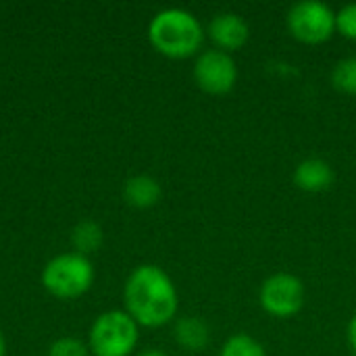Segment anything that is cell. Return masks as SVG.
<instances>
[{"mask_svg":"<svg viewBox=\"0 0 356 356\" xmlns=\"http://www.w3.org/2000/svg\"><path fill=\"white\" fill-rule=\"evenodd\" d=\"M125 313L142 327H163L177 315L179 298L173 280L156 265L131 271L123 290Z\"/></svg>","mask_w":356,"mask_h":356,"instance_id":"1","label":"cell"},{"mask_svg":"<svg viewBox=\"0 0 356 356\" xmlns=\"http://www.w3.org/2000/svg\"><path fill=\"white\" fill-rule=\"evenodd\" d=\"M148 40L167 58H190L204 44V27L186 8H165L148 25Z\"/></svg>","mask_w":356,"mask_h":356,"instance_id":"2","label":"cell"},{"mask_svg":"<svg viewBox=\"0 0 356 356\" xmlns=\"http://www.w3.org/2000/svg\"><path fill=\"white\" fill-rule=\"evenodd\" d=\"M42 284L56 298H79L94 284V265L79 252L58 254L44 267Z\"/></svg>","mask_w":356,"mask_h":356,"instance_id":"3","label":"cell"},{"mask_svg":"<svg viewBox=\"0 0 356 356\" xmlns=\"http://www.w3.org/2000/svg\"><path fill=\"white\" fill-rule=\"evenodd\" d=\"M138 336V323L125 311H106L92 323L90 350L94 356H129Z\"/></svg>","mask_w":356,"mask_h":356,"instance_id":"4","label":"cell"},{"mask_svg":"<svg viewBox=\"0 0 356 356\" xmlns=\"http://www.w3.org/2000/svg\"><path fill=\"white\" fill-rule=\"evenodd\" d=\"M290 35L302 44L317 46L336 33V13L330 4L319 0H300L290 6L286 15Z\"/></svg>","mask_w":356,"mask_h":356,"instance_id":"5","label":"cell"},{"mask_svg":"<svg viewBox=\"0 0 356 356\" xmlns=\"http://www.w3.org/2000/svg\"><path fill=\"white\" fill-rule=\"evenodd\" d=\"M307 290L298 275L294 273H273L259 290V302L263 311L275 319H290L298 315L305 307Z\"/></svg>","mask_w":356,"mask_h":356,"instance_id":"6","label":"cell"},{"mask_svg":"<svg viewBox=\"0 0 356 356\" xmlns=\"http://www.w3.org/2000/svg\"><path fill=\"white\" fill-rule=\"evenodd\" d=\"M192 73L196 86L211 96L229 94L238 83V65L234 56L217 48L202 50L194 63Z\"/></svg>","mask_w":356,"mask_h":356,"instance_id":"7","label":"cell"},{"mask_svg":"<svg viewBox=\"0 0 356 356\" xmlns=\"http://www.w3.org/2000/svg\"><path fill=\"white\" fill-rule=\"evenodd\" d=\"M209 38L215 44L217 50L223 52H234L240 50L248 38H250V27L246 23V19L238 13L225 10V13H217L211 23H209Z\"/></svg>","mask_w":356,"mask_h":356,"instance_id":"8","label":"cell"},{"mask_svg":"<svg viewBox=\"0 0 356 356\" xmlns=\"http://www.w3.org/2000/svg\"><path fill=\"white\" fill-rule=\"evenodd\" d=\"M334 179H336V173H334L332 165L317 156L300 161L294 169L296 188L302 192H309V194H319V192L330 190Z\"/></svg>","mask_w":356,"mask_h":356,"instance_id":"9","label":"cell"},{"mask_svg":"<svg viewBox=\"0 0 356 356\" xmlns=\"http://www.w3.org/2000/svg\"><path fill=\"white\" fill-rule=\"evenodd\" d=\"M175 342L188 353H200L211 344V327L200 317H181L173 327Z\"/></svg>","mask_w":356,"mask_h":356,"instance_id":"10","label":"cell"},{"mask_svg":"<svg viewBox=\"0 0 356 356\" xmlns=\"http://www.w3.org/2000/svg\"><path fill=\"white\" fill-rule=\"evenodd\" d=\"M163 196L161 184L150 175H136L127 179L123 188V198L134 209H152Z\"/></svg>","mask_w":356,"mask_h":356,"instance_id":"11","label":"cell"},{"mask_svg":"<svg viewBox=\"0 0 356 356\" xmlns=\"http://www.w3.org/2000/svg\"><path fill=\"white\" fill-rule=\"evenodd\" d=\"M71 240H73L75 250L86 257L88 252H94V250L100 248V244H102V229L94 221H83V223H79L73 229Z\"/></svg>","mask_w":356,"mask_h":356,"instance_id":"12","label":"cell"},{"mask_svg":"<svg viewBox=\"0 0 356 356\" xmlns=\"http://www.w3.org/2000/svg\"><path fill=\"white\" fill-rule=\"evenodd\" d=\"M219 356H267V353H265V346L257 338L248 334H234L223 344Z\"/></svg>","mask_w":356,"mask_h":356,"instance_id":"13","label":"cell"},{"mask_svg":"<svg viewBox=\"0 0 356 356\" xmlns=\"http://www.w3.org/2000/svg\"><path fill=\"white\" fill-rule=\"evenodd\" d=\"M332 83L336 90L356 96V56H346L336 63L332 71Z\"/></svg>","mask_w":356,"mask_h":356,"instance_id":"14","label":"cell"},{"mask_svg":"<svg viewBox=\"0 0 356 356\" xmlns=\"http://www.w3.org/2000/svg\"><path fill=\"white\" fill-rule=\"evenodd\" d=\"M336 31L346 40H356V2L342 6L336 13Z\"/></svg>","mask_w":356,"mask_h":356,"instance_id":"15","label":"cell"},{"mask_svg":"<svg viewBox=\"0 0 356 356\" xmlns=\"http://www.w3.org/2000/svg\"><path fill=\"white\" fill-rule=\"evenodd\" d=\"M48 356H88V348L75 338H60L50 346Z\"/></svg>","mask_w":356,"mask_h":356,"instance_id":"16","label":"cell"},{"mask_svg":"<svg viewBox=\"0 0 356 356\" xmlns=\"http://www.w3.org/2000/svg\"><path fill=\"white\" fill-rule=\"evenodd\" d=\"M346 340H348V348H350V353L356 356V313L353 315V319L348 321V327H346Z\"/></svg>","mask_w":356,"mask_h":356,"instance_id":"17","label":"cell"},{"mask_svg":"<svg viewBox=\"0 0 356 356\" xmlns=\"http://www.w3.org/2000/svg\"><path fill=\"white\" fill-rule=\"evenodd\" d=\"M138 356H169V355H167V353H163V350H159V348H148V350L140 353Z\"/></svg>","mask_w":356,"mask_h":356,"instance_id":"18","label":"cell"},{"mask_svg":"<svg viewBox=\"0 0 356 356\" xmlns=\"http://www.w3.org/2000/svg\"><path fill=\"white\" fill-rule=\"evenodd\" d=\"M6 355V342H4V336H2V332H0V356Z\"/></svg>","mask_w":356,"mask_h":356,"instance_id":"19","label":"cell"}]
</instances>
